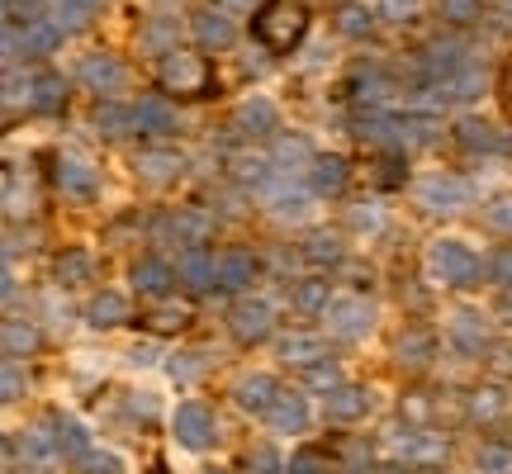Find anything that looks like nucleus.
<instances>
[{
    "mask_svg": "<svg viewBox=\"0 0 512 474\" xmlns=\"http://www.w3.org/2000/svg\"><path fill=\"white\" fill-rule=\"evenodd\" d=\"M508 100H512V57H508Z\"/></svg>",
    "mask_w": 512,
    "mask_h": 474,
    "instance_id": "obj_48",
    "label": "nucleus"
},
{
    "mask_svg": "<svg viewBox=\"0 0 512 474\" xmlns=\"http://www.w3.org/2000/svg\"><path fill=\"white\" fill-rule=\"evenodd\" d=\"M280 356H285L290 365H313V361H323L313 342H285V347H280Z\"/></svg>",
    "mask_w": 512,
    "mask_h": 474,
    "instance_id": "obj_32",
    "label": "nucleus"
},
{
    "mask_svg": "<svg viewBox=\"0 0 512 474\" xmlns=\"http://www.w3.org/2000/svg\"><path fill=\"white\" fill-rule=\"evenodd\" d=\"M446 456V437L437 432H408L399 441V460H413V465H437Z\"/></svg>",
    "mask_w": 512,
    "mask_h": 474,
    "instance_id": "obj_8",
    "label": "nucleus"
},
{
    "mask_svg": "<svg viewBox=\"0 0 512 474\" xmlns=\"http://www.w3.org/2000/svg\"><path fill=\"white\" fill-rule=\"evenodd\" d=\"M328 328L337 337H366L375 328V309H370L366 299H337L328 309Z\"/></svg>",
    "mask_w": 512,
    "mask_h": 474,
    "instance_id": "obj_5",
    "label": "nucleus"
},
{
    "mask_svg": "<svg viewBox=\"0 0 512 474\" xmlns=\"http://www.w3.org/2000/svg\"><path fill=\"white\" fill-rule=\"evenodd\" d=\"M34 100H38V110H57V105H62V81H57V76H43Z\"/></svg>",
    "mask_w": 512,
    "mask_h": 474,
    "instance_id": "obj_30",
    "label": "nucleus"
},
{
    "mask_svg": "<svg viewBox=\"0 0 512 474\" xmlns=\"http://www.w3.org/2000/svg\"><path fill=\"white\" fill-rule=\"evenodd\" d=\"M309 384L313 389H323V394H332V389H342V370L332 361H313L309 365Z\"/></svg>",
    "mask_w": 512,
    "mask_h": 474,
    "instance_id": "obj_25",
    "label": "nucleus"
},
{
    "mask_svg": "<svg viewBox=\"0 0 512 474\" xmlns=\"http://www.w3.org/2000/svg\"><path fill=\"white\" fill-rule=\"evenodd\" d=\"M228 323H233V332H238L242 342H261V337L271 332V323H275V309L266 304V299H242Z\"/></svg>",
    "mask_w": 512,
    "mask_h": 474,
    "instance_id": "obj_6",
    "label": "nucleus"
},
{
    "mask_svg": "<svg viewBox=\"0 0 512 474\" xmlns=\"http://www.w3.org/2000/svg\"><path fill=\"white\" fill-rule=\"evenodd\" d=\"M53 43H57V29H48V24H34V34L24 38V48H29V53H48Z\"/></svg>",
    "mask_w": 512,
    "mask_h": 474,
    "instance_id": "obj_36",
    "label": "nucleus"
},
{
    "mask_svg": "<svg viewBox=\"0 0 512 474\" xmlns=\"http://www.w3.org/2000/svg\"><path fill=\"white\" fill-rule=\"evenodd\" d=\"M484 465H489V470H503V465H508V456H503V451H489V456H484Z\"/></svg>",
    "mask_w": 512,
    "mask_h": 474,
    "instance_id": "obj_46",
    "label": "nucleus"
},
{
    "mask_svg": "<svg viewBox=\"0 0 512 474\" xmlns=\"http://www.w3.org/2000/svg\"><path fill=\"white\" fill-rule=\"evenodd\" d=\"M313 261H337V256H342V242H337V237H313Z\"/></svg>",
    "mask_w": 512,
    "mask_h": 474,
    "instance_id": "obj_39",
    "label": "nucleus"
},
{
    "mask_svg": "<svg viewBox=\"0 0 512 474\" xmlns=\"http://www.w3.org/2000/svg\"><path fill=\"white\" fill-rule=\"evenodd\" d=\"M19 389H24V384H19V370H15V365H5V380H0V394H5V403H15Z\"/></svg>",
    "mask_w": 512,
    "mask_h": 474,
    "instance_id": "obj_41",
    "label": "nucleus"
},
{
    "mask_svg": "<svg viewBox=\"0 0 512 474\" xmlns=\"http://www.w3.org/2000/svg\"><path fill=\"white\" fill-rule=\"evenodd\" d=\"M422 200L427 204H446V209H456L465 195H460V185L451 181V176H432V181L422 185Z\"/></svg>",
    "mask_w": 512,
    "mask_h": 474,
    "instance_id": "obj_19",
    "label": "nucleus"
},
{
    "mask_svg": "<svg viewBox=\"0 0 512 474\" xmlns=\"http://www.w3.org/2000/svg\"><path fill=\"white\" fill-rule=\"evenodd\" d=\"M498 275H503V280H512V256H503V261H498Z\"/></svg>",
    "mask_w": 512,
    "mask_h": 474,
    "instance_id": "obj_47",
    "label": "nucleus"
},
{
    "mask_svg": "<svg viewBox=\"0 0 512 474\" xmlns=\"http://www.w3.org/2000/svg\"><path fill=\"white\" fill-rule=\"evenodd\" d=\"M238 124L247 128V133H266V128L275 124V110H271V100H247L238 114Z\"/></svg>",
    "mask_w": 512,
    "mask_h": 474,
    "instance_id": "obj_21",
    "label": "nucleus"
},
{
    "mask_svg": "<svg viewBox=\"0 0 512 474\" xmlns=\"http://www.w3.org/2000/svg\"><path fill=\"white\" fill-rule=\"evenodd\" d=\"M337 24H342V34H366V29H370V15L361 10V5H342Z\"/></svg>",
    "mask_w": 512,
    "mask_h": 474,
    "instance_id": "obj_31",
    "label": "nucleus"
},
{
    "mask_svg": "<svg viewBox=\"0 0 512 474\" xmlns=\"http://www.w3.org/2000/svg\"><path fill=\"white\" fill-rule=\"evenodd\" d=\"M24 456L34 460V465H48V460L57 456L53 446H48V432H29V437H24Z\"/></svg>",
    "mask_w": 512,
    "mask_h": 474,
    "instance_id": "obj_29",
    "label": "nucleus"
},
{
    "mask_svg": "<svg viewBox=\"0 0 512 474\" xmlns=\"http://www.w3.org/2000/svg\"><path fill=\"white\" fill-rule=\"evenodd\" d=\"M503 413H508V389L503 384H479L475 394H470V418L498 422Z\"/></svg>",
    "mask_w": 512,
    "mask_h": 474,
    "instance_id": "obj_9",
    "label": "nucleus"
},
{
    "mask_svg": "<svg viewBox=\"0 0 512 474\" xmlns=\"http://www.w3.org/2000/svg\"><path fill=\"white\" fill-rule=\"evenodd\" d=\"M266 418H271V427L275 432H304L309 427V403L299 399V394H275V403L266 408Z\"/></svg>",
    "mask_w": 512,
    "mask_h": 474,
    "instance_id": "obj_7",
    "label": "nucleus"
},
{
    "mask_svg": "<svg viewBox=\"0 0 512 474\" xmlns=\"http://www.w3.org/2000/svg\"><path fill=\"white\" fill-rule=\"evenodd\" d=\"M86 81H91L95 91H114V86H119V67H114V57H91V62H86Z\"/></svg>",
    "mask_w": 512,
    "mask_h": 474,
    "instance_id": "obj_23",
    "label": "nucleus"
},
{
    "mask_svg": "<svg viewBox=\"0 0 512 474\" xmlns=\"http://www.w3.org/2000/svg\"><path fill=\"white\" fill-rule=\"evenodd\" d=\"M133 124L138 128H171V114H166L162 105H143V110L133 114Z\"/></svg>",
    "mask_w": 512,
    "mask_h": 474,
    "instance_id": "obj_34",
    "label": "nucleus"
},
{
    "mask_svg": "<svg viewBox=\"0 0 512 474\" xmlns=\"http://www.w3.org/2000/svg\"><path fill=\"white\" fill-rule=\"evenodd\" d=\"M384 10H389V15H408V10H413V0H384Z\"/></svg>",
    "mask_w": 512,
    "mask_h": 474,
    "instance_id": "obj_45",
    "label": "nucleus"
},
{
    "mask_svg": "<svg viewBox=\"0 0 512 474\" xmlns=\"http://www.w3.org/2000/svg\"><path fill=\"white\" fill-rule=\"evenodd\" d=\"M489 223H494L498 233H512V195H503V200L489 204Z\"/></svg>",
    "mask_w": 512,
    "mask_h": 474,
    "instance_id": "obj_35",
    "label": "nucleus"
},
{
    "mask_svg": "<svg viewBox=\"0 0 512 474\" xmlns=\"http://www.w3.org/2000/svg\"><path fill=\"white\" fill-rule=\"evenodd\" d=\"M171 266L166 261H143V266H133V285H138V294H166L171 290Z\"/></svg>",
    "mask_w": 512,
    "mask_h": 474,
    "instance_id": "obj_16",
    "label": "nucleus"
},
{
    "mask_svg": "<svg viewBox=\"0 0 512 474\" xmlns=\"http://www.w3.org/2000/svg\"><path fill=\"white\" fill-rule=\"evenodd\" d=\"M304 29H309L304 0H261V10L252 15V34L261 38L271 53H294Z\"/></svg>",
    "mask_w": 512,
    "mask_h": 474,
    "instance_id": "obj_1",
    "label": "nucleus"
},
{
    "mask_svg": "<svg viewBox=\"0 0 512 474\" xmlns=\"http://www.w3.org/2000/svg\"><path fill=\"white\" fill-rule=\"evenodd\" d=\"M366 408H370V399H366V389H332L328 394V413L337 422H356V418H366Z\"/></svg>",
    "mask_w": 512,
    "mask_h": 474,
    "instance_id": "obj_10",
    "label": "nucleus"
},
{
    "mask_svg": "<svg viewBox=\"0 0 512 474\" xmlns=\"http://www.w3.org/2000/svg\"><path fill=\"white\" fill-rule=\"evenodd\" d=\"M389 474H399V470H389Z\"/></svg>",
    "mask_w": 512,
    "mask_h": 474,
    "instance_id": "obj_49",
    "label": "nucleus"
},
{
    "mask_svg": "<svg viewBox=\"0 0 512 474\" xmlns=\"http://www.w3.org/2000/svg\"><path fill=\"white\" fill-rule=\"evenodd\" d=\"M57 176L67 181V190H72V195H91V171H86V166L62 162V171H57Z\"/></svg>",
    "mask_w": 512,
    "mask_h": 474,
    "instance_id": "obj_27",
    "label": "nucleus"
},
{
    "mask_svg": "<svg viewBox=\"0 0 512 474\" xmlns=\"http://www.w3.org/2000/svg\"><path fill=\"white\" fill-rule=\"evenodd\" d=\"M181 280L190 285V290H209V285L219 280V266H214V256L190 252V256L181 261Z\"/></svg>",
    "mask_w": 512,
    "mask_h": 474,
    "instance_id": "obj_17",
    "label": "nucleus"
},
{
    "mask_svg": "<svg viewBox=\"0 0 512 474\" xmlns=\"http://www.w3.org/2000/svg\"><path fill=\"white\" fill-rule=\"evenodd\" d=\"M252 470H256V474H280V460H275L271 451H261V456L252 460Z\"/></svg>",
    "mask_w": 512,
    "mask_h": 474,
    "instance_id": "obj_44",
    "label": "nucleus"
},
{
    "mask_svg": "<svg viewBox=\"0 0 512 474\" xmlns=\"http://www.w3.org/2000/svg\"><path fill=\"white\" fill-rule=\"evenodd\" d=\"M185 323H190V309H185V304H162L157 313H147V318H143V328L157 332V337H166V332H181Z\"/></svg>",
    "mask_w": 512,
    "mask_h": 474,
    "instance_id": "obj_18",
    "label": "nucleus"
},
{
    "mask_svg": "<svg viewBox=\"0 0 512 474\" xmlns=\"http://www.w3.org/2000/svg\"><path fill=\"white\" fill-rule=\"evenodd\" d=\"M451 328H456V342L465 351H479V347H484V323H479L475 313H456V318H451Z\"/></svg>",
    "mask_w": 512,
    "mask_h": 474,
    "instance_id": "obj_22",
    "label": "nucleus"
},
{
    "mask_svg": "<svg viewBox=\"0 0 512 474\" xmlns=\"http://www.w3.org/2000/svg\"><path fill=\"white\" fill-rule=\"evenodd\" d=\"M157 86L166 95H176V100H200V95L214 91V76H209L200 53H166L162 72H157Z\"/></svg>",
    "mask_w": 512,
    "mask_h": 474,
    "instance_id": "obj_2",
    "label": "nucleus"
},
{
    "mask_svg": "<svg viewBox=\"0 0 512 474\" xmlns=\"http://www.w3.org/2000/svg\"><path fill=\"white\" fill-rule=\"evenodd\" d=\"M57 275H62V280H86V275H91V261L81 252H72L67 261H57Z\"/></svg>",
    "mask_w": 512,
    "mask_h": 474,
    "instance_id": "obj_33",
    "label": "nucleus"
},
{
    "mask_svg": "<svg viewBox=\"0 0 512 474\" xmlns=\"http://www.w3.org/2000/svg\"><path fill=\"white\" fill-rule=\"evenodd\" d=\"M290 474H328V470H323V465H318L313 456H294L290 460Z\"/></svg>",
    "mask_w": 512,
    "mask_h": 474,
    "instance_id": "obj_42",
    "label": "nucleus"
},
{
    "mask_svg": "<svg viewBox=\"0 0 512 474\" xmlns=\"http://www.w3.org/2000/svg\"><path fill=\"white\" fill-rule=\"evenodd\" d=\"M342 185H347V162H342V157L313 162V190H318V195H342Z\"/></svg>",
    "mask_w": 512,
    "mask_h": 474,
    "instance_id": "obj_15",
    "label": "nucleus"
},
{
    "mask_svg": "<svg viewBox=\"0 0 512 474\" xmlns=\"http://www.w3.org/2000/svg\"><path fill=\"white\" fill-rule=\"evenodd\" d=\"M176 441H181L185 451L214 446V413H209L204 403H185V408H176Z\"/></svg>",
    "mask_w": 512,
    "mask_h": 474,
    "instance_id": "obj_3",
    "label": "nucleus"
},
{
    "mask_svg": "<svg viewBox=\"0 0 512 474\" xmlns=\"http://www.w3.org/2000/svg\"><path fill=\"white\" fill-rule=\"evenodd\" d=\"M76 465H81L86 474H119V460L105 456V451H81V456H76Z\"/></svg>",
    "mask_w": 512,
    "mask_h": 474,
    "instance_id": "obj_26",
    "label": "nucleus"
},
{
    "mask_svg": "<svg viewBox=\"0 0 512 474\" xmlns=\"http://www.w3.org/2000/svg\"><path fill=\"white\" fill-rule=\"evenodd\" d=\"M95 328H114V323H128V299L124 294H95L91 309H86Z\"/></svg>",
    "mask_w": 512,
    "mask_h": 474,
    "instance_id": "obj_11",
    "label": "nucleus"
},
{
    "mask_svg": "<svg viewBox=\"0 0 512 474\" xmlns=\"http://www.w3.org/2000/svg\"><path fill=\"white\" fill-rule=\"evenodd\" d=\"M460 138H465L470 147H494V143H489V138H494V128H484V124H475V119H470V124H460Z\"/></svg>",
    "mask_w": 512,
    "mask_h": 474,
    "instance_id": "obj_38",
    "label": "nucleus"
},
{
    "mask_svg": "<svg viewBox=\"0 0 512 474\" xmlns=\"http://www.w3.org/2000/svg\"><path fill=\"white\" fill-rule=\"evenodd\" d=\"M95 0H62V24H81V19L91 15Z\"/></svg>",
    "mask_w": 512,
    "mask_h": 474,
    "instance_id": "obj_40",
    "label": "nucleus"
},
{
    "mask_svg": "<svg viewBox=\"0 0 512 474\" xmlns=\"http://www.w3.org/2000/svg\"><path fill=\"white\" fill-rule=\"evenodd\" d=\"M275 394H280V389H275V380H266V375H252V380L238 384V403L247 413H266L275 403Z\"/></svg>",
    "mask_w": 512,
    "mask_h": 474,
    "instance_id": "obj_12",
    "label": "nucleus"
},
{
    "mask_svg": "<svg viewBox=\"0 0 512 474\" xmlns=\"http://www.w3.org/2000/svg\"><path fill=\"white\" fill-rule=\"evenodd\" d=\"M294 309L299 313H323L328 309V285H323V280H304V285L294 290Z\"/></svg>",
    "mask_w": 512,
    "mask_h": 474,
    "instance_id": "obj_20",
    "label": "nucleus"
},
{
    "mask_svg": "<svg viewBox=\"0 0 512 474\" xmlns=\"http://www.w3.org/2000/svg\"><path fill=\"white\" fill-rule=\"evenodd\" d=\"M256 275V261L247 252H228L219 261V285H228V290H247Z\"/></svg>",
    "mask_w": 512,
    "mask_h": 474,
    "instance_id": "obj_13",
    "label": "nucleus"
},
{
    "mask_svg": "<svg viewBox=\"0 0 512 474\" xmlns=\"http://www.w3.org/2000/svg\"><path fill=\"white\" fill-rule=\"evenodd\" d=\"M166 375H171V380H181V384H185V380H195V375H200V356H176Z\"/></svg>",
    "mask_w": 512,
    "mask_h": 474,
    "instance_id": "obj_37",
    "label": "nucleus"
},
{
    "mask_svg": "<svg viewBox=\"0 0 512 474\" xmlns=\"http://www.w3.org/2000/svg\"><path fill=\"white\" fill-rule=\"evenodd\" d=\"M138 166H143L147 176H152V181H166V176H171V171H176V157H157V152H143V157H138Z\"/></svg>",
    "mask_w": 512,
    "mask_h": 474,
    "instance_id": "obj_28",
    "label": "nucleus"
},
{
    "mask_svg": "<svg viewBox=\"0 0 512 474\" xmlns=\"http://www.w3.org/2000/svg\"><path fill=\"white\" fill-rule=\"evenodd\" d=\"M432 271L441 280H451V285H470L479 271V261L470 256V247H460V242H437L432 247Z\"/></svg>",
    "mask_w": 512,
    "mask_h": 474,
    "instance_id": "obj_4",
    "label": "nucleus"
},
{
    "mask_svg": "<svg viewBox=\"0 0 512 474\" xmlns=\"http://www.w3.org/2000/svg\"><path fill=\"white\" fill-rule=\"evenodd\" d=\"M29 351H38V332L24 328V323H10L5 328V356H29Z\"/></svg>",
    "mask_w": 512,
    "mask_h": 474,
    "instance_id": "obj_24",
    "label": "nucleus"
},
{
    "mask_svg": "<svg viewBox=\"0 0 512 474\" xmlns=\"http://www.w3.org/2000/svg\"><path fill=\"white\" fill-rule=\"evenodd\" d=\"M446 15H451V19H470V15H475V0H446Z\"/></svg>",
    "mask_w": 512,
    "mask_h": 474,
    "instance_id": "obj_43",
    "label": "nucleus"
},
{
    "mask_svg": "<svg viewBox=\"0 0 512 474\" xmlns=\"http://www.w3.org/2000/svg\"><path fill=\"white\" fill-rule=\"evenodd\" d=\"M195 38L204 48H228L233 43V24L223 15H214V10H204V15H195Z\"/></svg>",
    "mask_w": 512,
    "mask_h": 474,
    "instance_id": "obj_14",
    "label": "nucleus"
}]
</instances>
